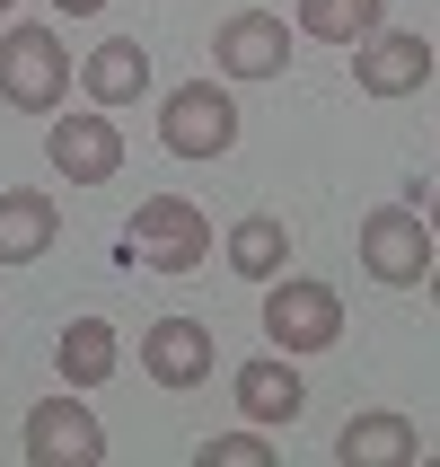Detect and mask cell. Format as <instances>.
I'll return each instance as SVG.
<instances>
[{
    "instance_id": "6",
    "label": "cell",
    "mask_w": 440,
    "mask_h": 467,
    "mask_svg": "<svg viewBox=\"0 0 440 467\" xmlns=\"http://www.w3.org/2000/svg\"><path fill=\"white\" fill-rule=\"evenodd\" d=\"M432 62H440V45H423V36H405V26H379V36L353 45L362 98H414L423 79H432Z\"/></svg>"
},
{
    "instance_id": "19",
    "label": "cell",
    "mask_w": 440,
    "mask_h": 467,
    "mask_svg": "<svg viewBox=\"0 0 440 467\" xmlns=\"http://www.w3.org/2000/svg\"><path fill=\"white\" fill-rule=\"evenodd\" d=\"M53 9H62V18H97L106 0H53Z\"/></svg>"
},
{
    "instance_id": "12",
    "label": "cell",
    "mask_w": 440,
    "mask_h": 467,
    "mask_svg": "<svg viewBox=\"0 0 440 467\" xmlns=\"http://www.w3.org/2000/svg\"><path fill=\"white\" fill-rule=\"evenodd\" d=\"M238 406H247V423H300V406H309V389H300V370L273 362V353H256V362L230 370Z\"/></svg>"
},
{
    "instance_id": "22",
    "label": "cell",
    "mask_w": 440,
    "mask_h": 467,
    "mask_svg": "<svg viewBox=\"0 0 440 467\" xmlns=\"http://www.w3.org/2000/svg\"><path fill=\"white\" fill-rule=\"evenodd\" d=\"M9 9H18V0H0V26H9Z\"/></svg>"
},
{
    "instance_id": "16",
    "label": "cell",
    "mask_w": 440,
    "mask_h": 467,
    "mask_svg": "<svg viewBox=\"0 0 440 467\" xmlns=\"http://www.w3.org/2000/svg\"><path fill=\"white\" fill-rule=\"evenodd\" d=\"M220 247H230V274H247V283H273V274H282V256H291V230L273 221V212H247V221H238Z\"/></svg>"
},
{
    "instance_id": "15",
    "label": "cell",
    "mask_w": 440,
    "mask_h": 467,
    "mask_svg": "<svg viewBox=\"0 0 440 467\" xmlns=\"http://www.w3.org/2000/svg\"><path fill=\"white\" fill-rule=\"evenodd\" d=\"M53 362H62V379H71V389H106V379H115V362H124V344H115V327H106V317H71V327H62V344H53Z\"/></svg>"
},
{
    "instance_id": "10",
    "label": "cell",
    "mask_w": 440,
    "mask_h": 467,
    "mask_svg": "<svg viewBox=\"0 0 440 467\" xmlns=\"http://www.w3.org/2000/svg\"><path fill=\"white\" fill-rule=\"evenodd\" d=\"M45 159L71 185H106L115 168H124V132L106 124V115H62V124L45 132Z\"/></svg>"
},
{
    "instance_id": "13",
    "label": "cell",
    "mask_w": 440,
    "mask_h": 467,
    "mask_svg": "<svg viewBox=\"0 0 440 467\" xmlns=\"http://www.w3.org/2000/svg\"><path fill=\"white\" fill-rule=\"evenodd\" d=\"M53 230H62L53 194H36V185H9V194H0V265L53 256Z\"/></svg>"
},
{
    "instance_id": "4",
    "label": "cell",
    "mask_w": 440,
    "mask_h": 467,
    "mask_svg": "<svg viewBox=\"0 0 440 467\" xmlns=\"http://www.w3.org/2000/svg\"><path fill=\"white\" fill-rule=\"evenodd\" d=\"M264 336L282 344V353H326L343 336V300L309 274H273L264 283Z\"/></svg>"
},
{
    "instance_id": "5",
    "label": "cell",
    "mask_w": 440,
    "mask_h": 467,
    "mask_svg": "<svg viewBox=\"0 0 440 467\" xmlns=\"http://www.w3.org/2000/svg\"><path fill=\"white\" fill-rule=\"evenodd\" d=\"M159 141L177 159H220L238 141V106L220 79H185V88H168V106H159Z\"/></svg>"
},
{
    "instance_id": "1",
    "label": "cell",
    "mask_w": 440,
    "mask_h": 467,
    "mask_svg": "<svg viewBox=\"0 0 440 467\" xmlns=\"http://www.w3.org/2000/svg\"><path fill=\"white\" fill-rule=\"evenodd\" d=\"M0 98L18 115H53L71 98V45L53 26H0Z\"/></svg>"
},
{
    "instance_id": "17",
    "label": "cell",
    "mask_w": 440,
    "mask_h": 467,
    "mask_svg": "<svg viewBox=\"0 0 440 467\" xmlns=\"http://www.w3.org/2000/svg\"><path fill=\"white\" fill-rule=\"evenodd\" d=\"M379 26H388L379 0H300V36H317V45H362Z\"/></svg>"
},
{
    "instance_id": "8",
    "label": "cell",
    "mask_w": 440,
    "mask_h": 467,
    "mask_svg": "<svg viewBox=\"0 0 440 467\" xmlns=\"http://www.w3.org/2000/svg\"><path fill=\"white\" fill-rule=\"evenodd\" d=\"M211 62L230 79H282L291 71V26L273 18V9H238V18H220V36H211Z\"/></svg>"
},
{
    "instance_id": "18",
    "label": "cell",
    "mask_w": 440,
    "mask_h": 467,
    "mask_svg": "<svg viewBox=\"0 0 440 467\" xmlns=\"http://www.w3.org/2000/svg\"><path fill=\"white\" fill-rule=\"evenodd\" d=\"M203 467H273V450L256 432H220V441H203Z\"/></svg>"
},
{
    "instance_id": "2",
    "label": "cell",
    "mask_w": 440,
    "mask_h": 467,
    "mask_svg": "<svg viewBox=\"0 0 440 467\" xmlns=\"http://www.w3.org/2000/svg\"><path fill=\"white\" fill-rule=\"evenodd\" d=\"M124 256L150 265V274H194L211 256V221L185 194H150V203L132 212V230H124Z\"/></svg>"
},
{
    "instance_id": "9",
    "label": "cell",
    "mask_w": 440,
    "mask_h": 467,
    "mask_svg": "<svg viewBox=\"0 0 440 467\" xmlns=\"http://www.w3.org/2000/svg\"><path fill=\"white\" fill-rule=\"evenodd\" d=\"M211 327L203 317H159V327H141V370H150L159 389H203L211 379Z\"/></svg>"
},
{
    "instance_id": "20",
    "label": "cell",
    "mask_w": 440,
    "mask_h": 467,
    "mask_svg": "<svg viewBox=\"0 0 440 467\" xmlns=\"http://www.w3.org/2000/svg\"><path fill=\"white\" fill-rule=\"evenodd\" d=\"M423 221H432V247H440V185H432V212H423Z\"/></svg>"
},
{
    "instance_id": "21",
    "label": "cell",
    "mask_w": 440,
    "mask_h": 467,
    "mask_svg": "<svg viewBox=\"0 0 440 467\" xmlns=\"http://www.w3.org/2000/svg\"><path fill=\"white\" fill-rule=\"evenodd\" d=\"M423 283H432V300H440V256H432V274H423Z\"/></svg>"
},
{
    "instance_id": "3",
    "label": "cell",
    "mask_w": 440,
    "mask_h": 467,
    "mask_svg": "<svg viewBox=\"0 0 440 467\" xmlns=\"http://www.w3.org/2000/svg\"><path fill=\"white\" fill-rule=\"evenodd\" d=\"M362 274L388 283V291H414L432 274V221H423V203H379L362 221Z\"/></svg>"
},
{
    "instance_id": "7",
    "label": "cell",
    "mask_w": 440,
    "mask_h": 467,
    "mask_svg": "<svg viewBox=\"0 0 440 467\" xmlns=\"http://www.w3.org/2000/svg\"><path fill=\"white\" fill-rule=\"evenodd\" d=\"M106 459V432L79 397H45L26 415V467H97Z\"/></svg>"
},
{
    "instance_id": "11",
    "label": "cell",
    "mask_w": 440,
    "mask_h": 467,
    "mask_svg": "<svg viewBox=\"0 0 440 467\" xmlns=\"http://www.w3.org/2000/svg\"><path fill=\"white\" fill-rule=\"evenodd\" d=\"M335 459L343 467H414L423 459V432L405 415H388V406H379V415H353L335 432Z\"/></svg>"
},
{
    "instance_id": "14",
    "label": "cell",
    "mask_w": 440,
    "mask_h": 467,
    "mask_svg": "<svg viewBox=\"0 0 440 467\" xmlns=\"http://www.w3.org/2000/svg\"><path fill=\"white\" fill-rule=\"evenodd\" d=\"M79 88H88L97 106H132L141 88H150V45H141V36H106V45L79 62Z\"/></svg>"
}]
</instances>
